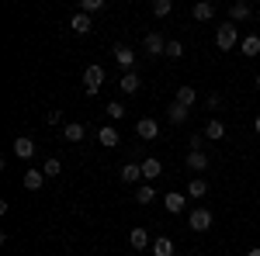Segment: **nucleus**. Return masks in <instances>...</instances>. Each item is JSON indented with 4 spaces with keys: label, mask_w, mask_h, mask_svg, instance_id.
I'll use <instances>...</instances> for the list:
<instances>
[{
    "label": "nucleus",
    "mask_w": 260,
    "mask_h": 256,
    "mask_svg": "<svg viewBox=\"0 0 260 256\" xmlns=\"http://www.w3.org/2000/svg\"><path fill=\"white\" fill-rule=\"evenodd\" d=\"M236 39H240V28H236L233 21H225V24L215 28V49H222V52H229V49L236 45Z\"/></svg>",
    "instance_id": "f257e3e1"
},
{
    "label": "nucleus",
    "mask_w": 260,
    "mask_h": 256,
    "mask_svg": "<svg viewBox=\"0 0 260 256\" xmlns=\"http://www.w3.org/2000/svg\"><path fill=\"white\" fill-rule=\"evenodd\" d=\"M101 83H104V69H101V66H87V69H83V90L94 97L101 90Z\"/></svg>",
    "instance_id": "f03ea898"
},
{
    "label": "nucleus",
    "mask_w": 260,
    "mask_h": 256,
    "mask_svg": "<svg viewBox=\"0 0 260 256\" xmlns=\"http://www.w3.org/2000/svg\"><path fill=\"white\" fill-rule=\"evenodd\" d=\"M187 225H191L194 232H208V229H212V211H208V208H194V211L187 215Z\"/></svg>",
    "instance_id": "7ed1b4c3"
},
{
    "label": "nucleus",
    "mask_w": 260,
    "mask_h": 256,
    "mask_svg": "<svg viewBox=\"0 0 260 256\" xmlns=\"http://www.w3.org/2000/svg\"><path fill=\"white\" fill-rule=\"evenodd\" d=\"M111 56H115V62H118L125 73H136V69H132V66H136V52H132L128 45H115V52H111Z\"/></svg>",
    "instance_id": "20e7f679"
},
{
    "label": "nucleus",
    "mask_w": 260,
    "mask_h": 256,
    "mask_svg": "<svg viewBox=\"0 0 260 256\" xmlns=\"http://www.w3.org/2000/svg\"><path fill=\"white\" fill-rule=\"evenodd\" d=\"M142 45H146L149 56H167V39H163L160 31H149V35L142 39Z\"/></svg>",
    "instance_id": "39448f33"
},
{
    "label": "nucleus",
    "mask_w": 260,
    "mask_h": 256,
    "mask_svg": "<svg viewBox=\"0 0 260 256\" xmlns=\"http://www.w3.org/2000/svg\"><path fill=\"white\" fill-rule=\"evenodd\" d=\"M98 142L104 145V149H115V145L121 142L118 128H111V125H101V128H98Z\"/></svg>",
    "instance_id": "423d86ee"
},
{
    "label": "nucleus",
    "mask_w": 260,
    "mask_h": 256,
    "mask_svg": "<svg viewBox=\"0 0 260 256\" xmlns=\"http://www.w3.org/2000/svg\"><path fill=\"white\" fill-rule=\"evenodd\" d=\"M14 156L18 159H31L35 156V138H28V135L14 138Z\"/></svg>",
    "instance_id": "0eeeda50"
},
{
    "label": "nucleus",
    "mask_w": 260,
    "mask_h": 256,
    "mask_svg": "<svg viewBox=\"0 0 260 256\" xmlns=\"http://www.w3.org/2000/svg\"><path fill=\"white\" fill-rule=\"evenodd\" d=\"M136 132H139V138H146V142H153V138L160 135V125L153 118H142L139 125H136Z\"/></svg>",
    "instance_id": "6e6552de"
},
{
    "label": "nucleus",
    "mask_w": 260,
    "mask_h": 256,
    "mask_svg": "<svg viewBox=\"0 0 260 256\" xmlns=\"http://www.w3.org/2000/svg\"><path fill=\"white\" fill-rule=\"evenodd\" d=\"M163 173V163L156 156H149V159H142V180H156Z\"/></svg>",
    "instance_id": "1a4fd4ad"
},
{
    "label": "nucleus",
    "mask_w": 260,
    "mask_h": 256,
    "mask_svg": "<svg viewBox=\"0 0 260 256\" xmlns=\"http://www.w3.org/2000/svg\"><path fill=\"white\" fill-rule=\"evenodd\" d=\"M70 28H73L77 35H87V31L94 28V24H90V14H83V11H77V14L70 18Z\"/></svg>",
    "instance_id": "9d476101"
},
{
    "label": "nucleus",
    "mask_w": 260,
    "mask_h": 256,
    "mask_svg": "<svg viewBox=\"0 0 260 256\" xmlns=\"http://www.w3.org/2000/svg\"><path fill=\"white\" fill-rule=\"evenodd\" d=\"M121 180H125V184H139L142 180V163H125V166H121Z\"/></svg>",
    "instance_id": "9b49d317"
},
{
    "label": "nucleus",
    "mask_w": 260,
    "mask_h": 256,
    "mask_svg": "<svg viewBox=\"0 0 260 256\" xmlns=\"http://www.w3.org/2000/svg\"><path fill=\"white\" fill-rule=\"evenodd\" d=\"M163 204H167L170 215H177V211H184V204H187V194H177V191H174V194L163 197Z\"/></svg>",
    "instance_id": "f8f14e48"
},
{
    "label": "nucleus",
    "mask_w": 260,
    "mask_h": 256,
    "mask_svg": "<svg viewBox=\"0 0 260 256\" xmlns=\"http://www.w3.org/2000/svg\"><path fill=\"white\" fill-rule=\"evenodd\" d=\"M42 184H45L42 166H39V170H24V187H28V191H42Z\"/></svg>",
    "instance_id": "ddd939ff"
},
{
    "label": "nucleus",
    "mask_w": 260,
    "mask_h": 256,
    "mask_svg": "<svg viewBox=\"0 0 260 256\" xmlns=\"http://www.w3.org/2000/svg\"><path fill=\"white\" fill-rule=\"evenodd\" d=\"M167 118H170V125H184V121H187V107L174 100V104L167 107Z\"/></svg>",
    "instance_id": "4468645a"
},
{
    "label": "nucleus",
    "mask_w": 260,
    "mask_h": 256,
    "mask_svg": "<svg viewBox=\"0 0 260 256\" xmlns=\"http://www.w3.org/2000/svg\"><path fill=\"white\" fill-rule=\"evenodd\" d=\"M194 100H198V90L184 83V87H180V90H177V104H184V107L191 111V104H194Z\"/></svg>",
    "instance_id": "2eb2a0df"
},
{
    "label": "nucleus",
    "mask_w": 260,
    "mask_h": 256,
    "mask_svg": "<svg viewBox=\"0 0 260 256\" xmlns=\"http://www.w3.org/2000/svg\"><path fill=\"white\" fill-rule=\"evenodd\" d=\"M153 256H174V239L160 236L156 242H153Z\"/></svg>",
    "instance_id": "dca6fc26"
},
{
    "label": "nucleus",
    "mask_w": 260,
    "mask_h": 256,
    "mask_svg": "<svg viewBox=\"0 0 260 256\" xmlns=\"http://www.w3.org/2000/svg\"><path fill=\"white\" fill-rule=\"evenodd\" d=\"M194 18H198V21H212V18H215V4H208V0L194 4Z\"/></svg>",
    "instance_id": "f3484780"
},
{
    "label": "nucleus",
    "mask_w": 260,
    "mask_h": 256,
    "mask_svg": "<svg viewBox=\"0 0 260 256\" xmlns=\"http://www.w3.org/2000/svg\"><path fill=\"white\" fill-rule=\"evenodd\" d=\"M62 138H66V142H80L83 138V125L80 121H70V125L62 128Z\"/></svg>",
    "instance_id": "a211bd4d"
},
{
    "label": "nucleus",
    "mask_w": 260,
    "mask_h": 256,
    "mask_svg": "<svg viewBox=\"0 0 260 256\" xmlns=\"http://www.w3.org/2000/svg\"><path fill=\"white\" fill-rule=\"evenodd\" d=\"M187 170H208V156L205 153H187Z\"/></svg>",
    "instance_id": "6ab92c4d"
},
{
    "label": "nucleus",
    "mask_w": 260,
    "mask_h": 256,
    "mask_svg": "<svg viewBox=\"0 0 260 256\" xmlns=\"http://www.w3.org/2000/svg\"><path fill=\"white\" fill-rule=\"evenodd\" d=\"M128 242H132V249H146V246H149V232H146V229H132Z\"/></svg>",
    "instance_id": "aec40b11"
},
{
    "label": "nucleus",
    "mask_w": 260,
    "mask_h": 256,
    "mask_svg": "<svg viewBox=\"0 0 260 256\" xmlns=\"http://www.w3.org/2000/svg\"><path fill=\"white\" fill-rule=\"evenodd\" d=\"M118 87H121V94H136V90H139V77H136V73H125V77L118 80Z\"/></svg>",
    "instance_id": "412c9836"
},
{
    "label": "nucleus",
    "mask_w": 260,
    "mask_h": 256,
    "mask_svg": "<svg viewBox=\"0 0 260 256\" xmlns=\"http://www.w3.org/2000/svg\"><path fill=\"white\" fill-rule=\"evenodd\" d=\"M243 56H260V35H246L243 39Z\"/></svg>",
    "instance_id": "4be33fe9"
},
{
    "label": "nucleus",
    "mask_w": 260,
    "mask_h": 256,
    "mask_svg": "<svg viewBox=\"0 0 260 256\" xmlns=\"http://www.w3.org/2000/svg\"><path fill=\"white\" fill-rule=\"evenodd\" d=\"M222 135H225V125H222L219 118H212L205 125V138H222Z\"/></svg>",
    "instance_id": "5701e85b"
},
{
    "label": "nucleus",
    "mask_w": 260,
    "mask_h": 256,
    "mask_svg": "<svg viewBox=\"0 0 260 256\" xmlns=\"http://www.w3.org/2000/svg\"><path fill=\"white\" fill-rule=\"evenodd\" d=\"M153 197H156V191H153V184H139V187H136V201H139V204H149Z\"/></svg>",
    "instance_id": "b1692460"
},
{
    "label": "nucleus",
    "mask_w": 260,
    "mask_h": 256,
    "mask_svg": "<svg viewBox=\"0 0 260 256\" xmlns=\"http://www.w3.org/2000/svg\"><path fill=\"white\" fill-rule=\"evenodd\" d=\"M229 18H233V24H236V21H246L250 18V4H233V7H229Z\"/></svg>",
    "instance_id": "393cba45"
},
{
    "label": "nucleus",
    "mask_w": 260,
    "mask_h": 256,
    "mask_svg": "<svg viewBox=\"0 0 260 256\" xmlns=\"http://www.w3.org/2000/svg\"><path fill=\"white\" fill-rule=\"evenodd\" d=\"M208 194V184H205V180H191V184H187V197H205Z\"/></svg>",
    "instance_id": "a878e982"
},
{
    "label": "nucleus",
    "mask_w": 260,
    "mask_h": 256,
    "mask_svg": "<svg viewBox=\"0 0 260 256\" xmlns=\"http://www.w3.org/2000/svg\"><path fill=\"white\" fill-rule=\"evenodd\" d=\"M170 11H174V4H170V0H153V14H156V18H167Z\"/></svg>",
    "instance_id": "bb28decb"
},
{
    "label": "nucleus",
    "mask_w": 260,
    "mask_h": 256,
    "mask_svg": "<svg viewBox=\"0 0 260 256\" xmlns=\"http://www.w3.org/2000/svg\"><path fill=\"white\" fill-rule=\"evenodd\" d=\"M108 118H111V121L125 118V104H121V100H111V104H108Z\"/></svg>",
    "instance_id": "cd10ccee"
},
{
    "label": "nucleus",
    "mask_w": 260,
    "mask_h": 256,
    "mask_svg": "<svg viewBox=\"0 0 260 256\" xmlns=\"http://www.w3.org/2000/svg\"><path fill=\"white\" fill-rule=\"evenodd\" d=\"M59 170H62L59 159H45V166H42V173H45V177H59Z\"/></svg>",
    "instance_id": "c85d7f7f"
},
{
    "label": "nucleus",
    "mask_w": 260,
    "mask_h": 256,
    "mask_svg": "<svg viewBox=\"0 0 260 256\" xmlns=\"http://www.w3.org/2000/svg\"><path fill=\"white\" fill-rule=\"evenodd\" d=\"M83 14H94V11H104V0H83L80 4Z\"/></svg>",
    "instance_id": "c756f323"
},
{
    "label": "nucleus",
    "mask_w": 260,
    "mask_h": 256,
    "mask_svg": "<svg viewBox=\"0 0 260 256\" xmlns=\"http://www.w3.org/2000/svg\"><path fill=\"white\" fill-rule=\"evenodd\" d=\"M184 56V45L180 42H167V59H180Z\"/></svg>",
    "instance_id": "7c9ffc66"
},
{
    "label": "nucleus",
    "mask_w": 260,
    "mask_h": 256,
    "mask_svg": "<svg viewBox=\"0 0 260 256\" xmlns=\"http://www.w3.org/2000/svg\"><path fill=\"white\" fill-rule=\"evenodd\" d=\"M187 145H191V153H205V149H201V145H205V135H191Z\"/></svg>",
    "instance_id": "2f4dec72"
},
{
    "label": "nucleus",
    "mask_w": 260,
    "mask_h": 256,
    "mask_svg": "<svg viewBox=\"0 0 260 256\" xmlns=\"http://www.w3.org/2000/svg\"><path fill=\"white\" fill-rule=\"evenodd\" d=\"M246 256H260V249H250V253H246Z\"/></svg>",
    "instance_id": "473e14b6"
},
{
    "label": "nucleus",
    "mask_w": 260,
    "mask_h": 256,
    "mask_svg": "<svg viewBox=\"0 0 260 256\" xmlns=\"http://www.w3.org/2000/svg\"><path fill=\"white\" fill-rule=\"evenodd\" d=\"M253 128H257V132H260V115H257V121H253Z\"/></svg>",
    "instance_id": "72a5a7b5"
},
{
    "label": "nucleus",
    "mask_w": 260,
    "mask_h": 256,
    "mask_svg": "<svg viewBox=\"0 0 260 256\" xmlns=\"http://www.w3.org/2000/svg\"><path fill=\"white\" fill-rule=\"evenodd\" d=\"M257 87H260V73H257Z\"/></svg>",
    "instance_id": "f704fd0d"
}]
</instances>
